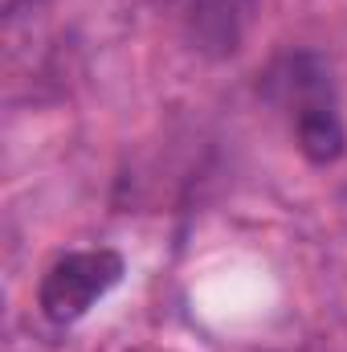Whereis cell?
<instances>
[{
    "label": "cell",
    "instance_id": "obj_1",
    "mask_svg": "<svg viewBox=\"0 0 347 352\" xmlns=\"http://www.w3.org/2000/svg\"><path fill=\"white\" fill-rule=\"evenodd\" d=\"M270 82H274L278 107L290 115L298 148L315 164L335 160L344 152V119H339L331 70L323 66V58H315V54H290V58L278 62V70L270 74Z\"/></svg>",
    "mask_w": 347,
    "mask_h": 352
},
{
    "label": "cell",
    "instance_id": "obj_2",
    "mask_svg": "<svg viewBox=\"0 0 347 352\" xmlns=\"http://www.w3.org/2000/svg\"><path fill=\"white\" fill-rule=\"evenodd\" d=\"M119 278H123V254H115L106 246H98V250H74V254L58 258L45 270L41 291H37L41 311L53 324H74V320L86 316L106 291L119 287Z\"/></svg>",
    "mask_w": 347,
    "mask_h": 352
},
{
    "label": "cell",
    "instance_id": "obj_3",
    "mask_svg": "<svg viewBox=\"0 0 347 352\" xmlns=\"http://www.w3.org/2000/svg\"><path fill=\"white\" fill-rule=\"evenodd\" d=\"M176 16L188 25L192 41L217 54H233L241 41V25L250 16V0H172Z\"/></svg>",
    "mask_w": 347,
    "mask_h": 352
}]
</instances>
